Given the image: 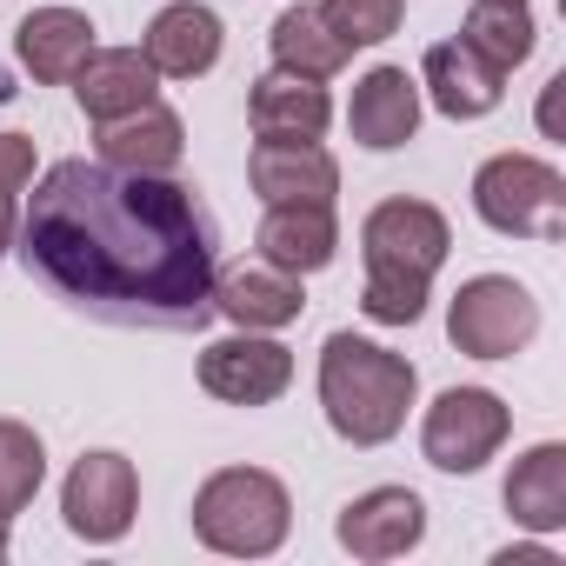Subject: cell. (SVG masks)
<instances>
[{
  "instance_id": "17",
  "label": "cell",
  "mask_w": 566,
  "mask_h": 566,
  "mask_svg": "<svg viewBox=\"0 0 566 566\" xmlns=\"http://www.w3.org/2000/svg\"><path fill=\"white\" fill-rule=\"evenodd\" d=\"M94 140H101V160L107 167H127V174H174L180 154H187V127L160 101H147V107H134L120 120H101Z\"/></svg>"
},
{
  "instance_id": "25",
  "label": "cell",
  "mask_w": 566,
  "mask_h": 566,
  "mask_svg": "<svg viewBox=\"0 0 566 566\" xmlns=\"http://www.w3.org/2000/svg\"><path fill=\"white\" fill-rule=\"evenodd\" d=\"M321 14H327V28H334L347 48H380V41L400 34L407 0H321Z\"/></svg>"
},
{
  "instance_id": "24",
  "label": "cell",
  "mask_w": 566,
  "mask_h": 566,
  "mask_svg": "<svg viewBox=\"0 0 566 566\" xmlns=\"http://www.w3.org/2000/svg\"><path fill=\"white\" fill-rule=\"evenodd\" d=\"M41 480H48V447H41V433H34L28 420H0V513L14 520L21 506H34Z\"/></svg>"
},
{
  "instance_id": "19",
  "label": "cell",
  "mask_w": 566,
  "mask_h": 566,
  "mask_svg": "<svg viewBox=\"0 0 566 566\" xmlns=\"http://www.w3.org/2000/svg\"><path fill=\"white\" fill-rule=\"evenodd\" d=\"M253 247H260L266 266L307 280V273L334 266V253H340V220H334V207H266Z\"/></svg>"
},
{
  "instance_id": "14",
  "label": "cell",
  "mask_w": 566,
  "mask_h": 566,
  "mask_svg": "<svg viewBox=\"0 0 566 566\" xmlns=\"http://www.w3.org/2000/svg\"><path fill=\"white\" fill-rule=\"evenodd\" d=\"M420 87L447 120H486L506 94V74L486 54H473L467 41H433L420 61Z\"/></svg>"
},
{
  "instance_id": "13",
  "label": "cell",
  "mask_w": 566,
  "mask_h": 566,
  "mask_svg": "<svg viewBox=\"0 0 566 566\" xmlns=\"http://www.w3.org/2000/svg\"><path fill=\"white\" fill-rule=\"evenodd\" d=\"M220 48H227L220 14L200 8V0H174V8H160L147 21V34H140V54H147V67L160 81H200V74H213Z\"/></svg>"
},
{
  "instance_id": "20",
  "label": "cell",
  "mask_w": 566,
  "mask_h": 566,
  "mask_svg": "<svg viewBox=\"0 0 566 566\" xmlns=\"http://www.w3.org/2000/svg\"><path fill=\"white\" fill-rule=\"evenodd\" d=\"M94 54V21L81 8H34L21 28H14V61L41 81V87H61L74 81V67Z\"/></svg>"
},
{
  "instance_id": "2",
  "label": "cell",
  "mask_w": 566,
  "mask_h": 566,
  "mask_svg": "<svg viewBox=\"0 0 566 566\" xmlns=\"http://www.w3.org/2000/svg\"><path fill=\"white\" fill-rule=\"evenodd\" d=\"M453 227L433 200H380L360 220V253H367V287H360V314L380 327H413L427 314L433 273L447 266Z\"/></svg>"
},
{
  "instance_id": "6",
  "label": "cell",
  "mask_w": 566,
  "mask_h": 566,
  "mask_svg": "<svg viewBox=\"0 0 566 566\" xmlns=\"http://www.w3.org/2000/svg\"><path fill=\"white\" fill-rule=\"evenodd\" d=\"M539 334V301L513 273H473L447 307V340L467 360H513Z\"/></svg>"
},
{
  "instance_id": "5",
  "label": "cell",
  "mask_w": 566,
  "mask_h": 566,
  "mask_svg": "<svg viewBox=\"0 0 566 566\" xmlns=\"http://www.w3.org/2000/svg\"><path fill=\"white\" fill-rule=\"evenodd\" d=\"M473 213L513 240H559L566 233V174L539 154H493L473 174Z\"/></svg>"
},
{
  "instance_id": "9",
  "label": "cell",
  "mask_w": 566,
  "mask_h": 566,
  "mask_svg": "<svg viewBox=\"0 0 566 566\" xmlns=\"http://www.w3.org/2000/svg\"><path fill=\"white\" fill-rule=\"evenodd\" d=\"M200 387L227 407H273L280 394L294 387V354L266 340V334H233V340H213L200 354Z\"/></svg>"
},
{
  "instance_id": "15",
  "label": "cell",
  "mask_w": 566,
  "mask_h": 566,
  "mask_svg": "<svg viewBox=\"0 0 566 566\" xmlns=\"http://www.w3.org/2000/svg\"><path fill=\"white\" fill-rule=\"evenodd\" d=\"M347 127L360 147L374 154H394L420 134V81L407 67H367L354 81V101H347Z\"/></svg>"
},
{
  "instance_id": "26",
  "label": "cell",
  "mask_w": 566,
  "mask_h": 566,
  "mask_svg": "<svg viewBox=\"0 0 566 566\" xmlns=\"http://www.w3.org/2000/svg\"><path fill=\"white\" fill-rule=\"evenodd\" d=\"M34 167H41V154L28 134H0V200H14L34 180Z\"/></svg>"
},
{
  "instance_id": "8",
  "label": "cell",
  "mask_w": 566,
  "mask_h": 566,
  "mask_svg": "<svg viewBox=\"0 0 566 566\" xmlns=\"http://www.w3.org/2000/svg\"><path fill=\"white\" fill-rule=\"evenodd\" d=\"M134 513H140V473H134V460L127 453H107V447L101 453H81L74 473H67V486H61L67 533L87 539V546H114V539H127Z\"/></svg>"
},
{
  "instance_id": "22",
  "label": "cell",
  "mask_w": 566,
  "mask_h": 566,
  "mask_svg": "<svg viewBox=\"0 0 566 566\" xmlns=\"http://www.w3.org/2000/svg\"><path fill=\"white\" fill-rule=\"evenodd\" d=\"M266 48H273V67L280 74H301V81H334L347 67V41L327 28L321 8H287L273 28H266Z\"/></svg>"
},
{
  "instance_id": "10",
  "label": "cell",
  "mask_w": 566,
  "mask_h": 566,
  "mask_svg": "<svg viewBox=\"0 0 566 566\" xmlns=\"http://www.w3.org/2000/svg\"><path fill=\"white\" fill-rule=\"evenodd\" d=\"M247 180L266 207H334L340 160L321 140H260L247 160Z\"/></svg>"
},
{
  "instance_id": "27",
  "label": "cell",
  "mask_w": 566,
  "mask_h": 566,
  "mask_svg": "<svg viewBox=\"0 0 566 566\" xmlns=\"http://www.w3.org/2000/svg\"><path fill=\"white\" fill-rule=\"evenodd\" d=\"M493 566H559V553L553 546H506V553H493Z\"/></svg>"
},
{
  "instance_id": "3",
  "label": "cell",
  "mask_w": 566,
  "mask_h": 566,
  "mask_svg": "<svg viewBox=\"0 0 566 566\" xmlns=\"http://www.w3.org/2000/svg\"><path fill=\"white\" fill-rule=\"evenodd\" d=\"M420 394V374L407 354L360 340V334H327L321 347V407L327 427L347 447H387L407 427V407Z\"/></svg>"
},
{
  "instance_id": "1",
  "label": "cell",
  "mask_w": 566,
  "mask_h": 566,
  "mask_svg": "<svg viewBox=\"0 0 566 566\" xmlns=\"http://www.w3.org/2000/svg\"><path fill=\"white\" fill-rule=\"evenodd\" d=\"M21 260L54 301L101 327L200 334L213 321L220 227L174 174L54 160L21 220Z\"/></svg>"
},
{
  "instance_id": "21",
  "label": "cell",
  "mask_w": 566,
  "mask_h": 566,
  "mask_svg": "<svg viewBox=\"0 0 566 566\" xmlns=\"http://www.w3.org/2000/svg\"><path fill=\"white\" fill-rule=\"evenodd\" d=\"M506 513L526 533H559L566 526V447L559 440H539V447H526L513 460V473H506Z\"/></svg>"
},
{
  "instance_id": "12",
  "label": "cell",
  "mask_w": 566,
  "mask_h": 566,
  "mask_svg": "<svg viewBox=\"0 0 566 566\" xmlns=\"http://www.w3.org/2000/svg\"><path fill=\"white\" fill-rule=\"evenodd\" d=\"M334 539L354 559H400V553H413L427 539V506L407 486H374V493H360V500L340 506Z\"/></svg>"
},
{
  "instance_id": "16",
  "label": "cell",
  "mask_w": 566,
  "mask_h": 566,
  "mask_svg": "<svg viewBox=\"0 0 566 566\" xmlns=\"http://www.w3.org/2000/svg\"><path fill=\"white\" fill-rule=\"evenodd\" d=\"M74 101H81V114L101 127V120H120V114L160 101V74L147 67L140 48H94V54L74 67Z\"/></svg>"
},
{
  "instance_id": "4",
  "label": "cell",
  "mask_w": 566,
  "mask_h": 566,
  "mask_svg": "<svg viewBox=\"0 0 566 566\" xmlns=\"http://www.w3.org/2000/svg\"><path fill=\"white\" fill-rule=\"evenodd\" d=\"M294 533V500L266 467H220L193 493V539L227 559H266Z\"/></svg>"
},
{
  "instance_id": "28",
  "label": "cell",
  "mask_w": 566,
  "mask_h": 566,
  "mask_svg": "<svg viewBox=\"0 0 566 566\" xmlns=\"http://www.w3.org/2000/svg\"><path fill=\"white\" fill-rule=\"evenodd\" d=\"M14 233H21V220H14V200H0V253L14 247Z\"/></svg>"
},
{
  "instance_id": "29",
  "label": "cell",
  "mask_w": 566,
  "mask_h": 566,
  "mask_svg": "<svg viewBox=\"0 0 566 566\" xmlns=\"http://www.w3.org/2000/svg\"><path fill=\"white\" fill-rule=\"evenodd\" d=\"M0 559H8V513H0Z\"/></svg>"
},
{
  "instance_id": "11",
  "label": "cell",
  "mask_w": 566,
  "mask_h": 566,
  "mask_svg": "<svg viewBox=\"0 0 566 566\" xmlns=\"http://www.w3.org/2000/svg\"><path fill=\"white\" fill-rule=\"evenodd\" d=\"M213 314L247 327V334H273V327H294L307 314V294H301V273H280L266 260H240V266H220L213 273Z\"/></svg>"
},
{
  "instance_id": "23",
  "label": "cell",
  "mask_w": 566,
  "mask_h": 566,
  "mask_svg": "<svg viewBox=\"0 0 566 566\" xmlns=\"http://www.w3.org/2000/svg\"><path fill=\"white\" fill-rule=\"evenodd\" d=\"M473 54H486L500 74H513L526 54H533V41H539V28H533V8L526 0H473L467 8V34H460Z\"/></svg>"
},
{
  "instance_id": "7",
  "label": "cell",
  "mask_w": 566,
  "mask_h": 566,
  "mask_svg": "<svg viewBox=\"0 0 566 566\" xmlns=\"http://www.w3.org/2000/svg\"><path fill=\"white\" fill-rule=\"evenodd\" d=\"M506 433H513V413H506L500 394H486V387H447L427 407V420H420V453L440 473H480L506 447Z\"/></svg>"
},
{
  "instance_id": "18",
  "label": "cell",
  "mask_w": 566,
  "mask_h": 566,
  "mask_svg": "<svg viewBox=\"0 0 566 566\" xmlns=\"http://www.w3.org/2000/svg\"><path fill=\"white\" fill-rule=\"evenodd\" d=\"M247 120L260 140H321L327 120H334V101L321 81H301V74H260L253 94H247Z\"/></svg>"
}]
</instances>
